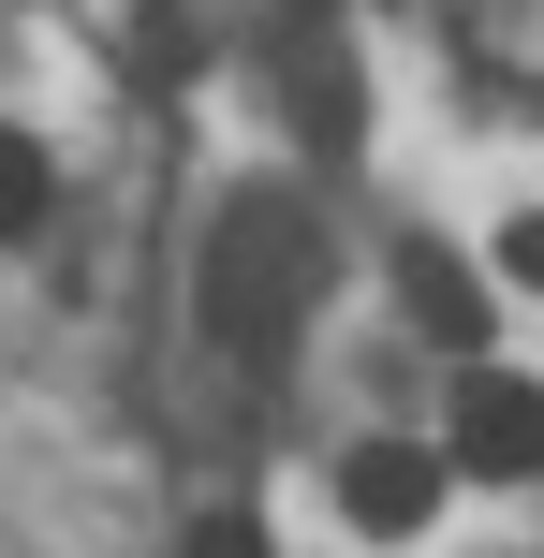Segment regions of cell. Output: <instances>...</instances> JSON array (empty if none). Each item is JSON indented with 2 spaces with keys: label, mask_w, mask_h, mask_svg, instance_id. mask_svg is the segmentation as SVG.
<instances>
[{
  "label": "cell",
  "mask_w": 544,
  "mask_h": 558,
  "mask_svg": "<svg viewBox=\"0 0 544 558\" xmlns=\"http://www.w3.org/2000/svg\"><path fill=\"white\" fill-rule=\"evenodd\" d=\"M294 308H310V221H294V192H235L221 221H206V265H192V324L221 338V353H280Z\"/></svg>",
  "instance_id": "cell-1"
},
{
  "label": "cell",
  "mask_w": 544,
  "mask_h": 558,
  "mask_svg": "<svg viewBox=\"0 0 544 558\" xmlns=\"http://www.w3.org/2000/svg\"><path fill=\"white\" fill-rule=\"evenodd\" d=\"M339 514H353L368 544H412V530L442 514V471H427L412 441H353V456H339Z\"/></svg>",
  "instance_id": "cell-2"
},
{
  "label": "cell",
  "mask_w": 544,
  "mask_h": 558,
  "mask_svg": "<svg viewBox=\"0 0 544 558\" xmlns=\"http://www.w3.org/2000/svg\"><path fill=\"white\" fill-rule=\"evenodd\" d=\"M457 471H544V397L530 383H500V367H471L457 383Z\"/></svg>",
  "instance_id": "cell-3"
},
{
  "label": "cell",
  "mask_w": 544,
  "mask_h": 558,
  "mask_svg": "<svg viewBox=\"0 0 544 558\" xmlns=\"http://www.w3.org/2000/svg\"><path fill=\"white\" fill-rule=\"evenodd\" d=\"M294 118H310V147H324V162L368 133V88H353V59H339V45H310V29H294Z\"/></svg>",
  "instance_id": "cell-4"
},
{
  "label": "cell",
  "mask_w": 544,
  "mask_h": 558,
  "mask_svg": "<svg viewBox=\"0 0 544 558\" xmlns=\"http://www.w3.org/2000/svg\"><path fill=\"white\" fill-rule=\"evenodd\" d=\"M398 294H412V324H442V338H457V353H471V338H486V279H471L457 251H427V235H412V251H398Z\"/></svg>",
  "instance_id": "cell-5"
},
{
  "label": "cell",
  "mask_w": 544,
  "mask_h": 558,
  "mask_svg": "<svg viewBox=\"0 0 544 558\" xmlns=\"http://www.w3.org/2000/svg\"><path fill=\"white\" fill-rule=\"evenodd\" d=\"M118 45H133L147 88H192V74H206V15H192V0H133V29H118Z\"/></svg>",
  "instance_id": "cell-6"
},
{
  "label": "cell",
  "mask_w": 544,
  "mask_h": 558,
  "mask_svg": "<svg viewBox=\"0 0 544 558\" xmlns=\"http://www.w3.org/2000/svg\"><path fill=\"white\" fill-rule=\"evenodd\" d=\"M45 206H59V162L0 118V251H15V235H45Z\"/></svg>",
  "instance_id": "cell-7"
},
{
  "label": "cell",
  "mask_w": 544,
  "mask_h": 558,
  "mask_svg": "<svg viewBox=\"0 0 544 558\" xmlns=\"http://www.w3.org/2000/svg\"><path fill=\"white\" fill-rule=\"evenodd\" d=\"M177 558H265V530H251V514H192V530H177Z\"/></svg>",
  "instance_id": "cell-8"
},
{
  "label": "cell",
  "mask_w": 544,
  "mask_h": 558,
  "mask_svg": "<svg viewBox=\"0 0 544 558\" xmlns=\"http://www.w3.org/2000/svg\"><path fill=\"white\" fill-rule=\"evenodd\" d=\"M500 279H516V294H544V206H530V221H500Z\"/></svg>",
  "instance_id": "cell-9"
}]
</instances>
